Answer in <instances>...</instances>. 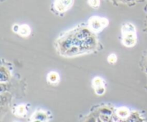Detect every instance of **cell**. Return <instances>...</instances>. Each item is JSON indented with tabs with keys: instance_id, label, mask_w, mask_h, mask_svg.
I'll list each match as a JSON object with an SVG mask.
<instances>
[{
	"instance_id": "cell-1",
	"label": "cell",
	"mask_w": 147,
	"mask_h": 122,
	"mask_svg": "<svg viewBox=\"0 0 147 122\" xmlns=\"http://www.w3.org/2000/svg\"><path fill=\"white\" fill-rule=\"evenodd\" d=\"M72 1L73 0H56L55 7L59 11H65L70 7Z\"/></svg>"
},
{
	"instance_id": "cell-2",
	"label": "cell",
	"mask_w": 147,
	"mask_h": 122,
	"mask_svg": "<svg viewBox=\"0 0 147 122\" xmlns=\"http://www.w3.org/2000/svg\"><path fill=\"white\" fill-rule=\"evenodd\" d=\"M124 42L125 44L129 46L134 44L135 42V37L134 34L131 31H129L124 34Z\"/></svg>"
},
{
	"instance_id": "cell-3",
	"label": "cell",
	"mask_w": 147,
	"mask_h": 122,
	"mask_svg": "<svg viewBox=\"0 0 147 122\" xmlns=\"http://www.w3.org/2000/svg\"><path fill=\"white\" fill-rule=\"evenodd\" d=\"M92 27L94 30H98L100 29V27L103 26V19H99V18H94L92 20Z\"/></svg>"
},
{
	"instance_id": "cell-4",
	"label": "cell",
	"mask_w": 147,
	"mask_h": 122,
	"mask_svg": "<svg viewBox=\"0 0 147 122\" xmlns=\"http://www.w3.org/2000/svg\"><path fill=\"white\" fill-rule=\"evenodd\" d=\"M89 36H90V34H89L87 30H83L80 32L79 33H78L76 34V37L79 40H83V39H87L88 38Z\"/></svg>"
},
{
	"instance_id": "cell-5",
	"label": "cell",
	"mask_w": 147,
	"mask_h": 122,
	"mask_svg": "<svg viewBox=\"0 0 147 122\" xmlns=\"http://www.w3.org/2000/svg\"><path fill=\"white\" fill-rule=\"evenodd\" d=\"M20 33L21 34H22V35H27L30 33V29H29V27L27 26H22L20 29Z\"/></svg>"
},
{
	"instance_id": "cell-6",
	"label": "cell",
	"mask_w": 147,
	"mask_h": 122,
	"mask_svg": "<svg viewBox=\"0 0 147 122\" xmlns=\"http://www.w3.org/2000/svg\"><path fill=\"white\" fill-rule=\"evenodd\" d=\"M49 79H50V81L55 82L57 80V75L56 73H50V75H49Z\"/></svg>"
},
{
	"instance_id": "cell-7",
	"label": "cell",
	"mask_w": 147,
	"mask_h": 122,
	"mask_svg": "<svg viewBox=\"0 0 147 122\" xmlns=\"http://www.w3.org/2000/svg\"><path fill=\"white\" fill-rule=\"evenodd\" d=\"M88 3L92 7H96L99 5L100 1H99V0H88Z\"/></svg>"
},
{
	"instance_id": "cell-8",
	"label": "cell",
	"mask_w": 147,
	"mask_h": 122,
	"mask_svg": "<svg viewBox=\"0 0 147 122\" xmlns=\"http://www.w3.org/2000/svg\"><path fill=\"white\" fill-rule=\"evenodd\" d=\"M119 114L121 116H127L128 113L126 112V110H119Z\"/></svg>"
}]
</instances>
